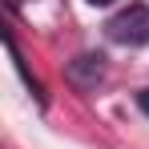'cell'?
Returning <instances> with one entry per match:
<instances>
[{
  "label": "cell",
  "instance_id": "6da1fadb",
  "mask_svg": "<svg viewBox=\"0 0 149 149\" xmlns=\"http://www.w3.org/2000/svg\"><path fill=\"white\" fill-rule=\"evenodd\" d=\"M109 36L117 45H129V49L149 45V8L145 4H129L125 12H117L109 20Z\"/></svg>",
  "mask_w": 149,
  "mask_h": 149
},
{
  "label": "cell",
  "instance_id": "7a4b0ae2",
  "mask_svg": "<svg viewBox=\"0 0 149 149\" xmlns=\"http://www.w3.org/2000/svg\"><path fill=\"white\" fill-rule=\"evenodd\" d=\"M101 77H105V65H101V56H93V52L77 56L73 65H69V81H73L77 89H97Z\"/></svg>",
  "mask_w": 149,
  "mask_h": 149
},
{
  "label": "cell",
  "instance_id": "277c9868",
  "mask_svg": "<svg viewBox=\"0 0 149 149\" xmlns=\"http://www.w3.org/2000/svg\"><path fill=\"white\" fill-rule=\"evenodd\" d=\"M89 4H97V8H105V4H113V0H89Z\"/></svg>",
  "mask_w": 149,
  "mask_h": 149
},
{
  "label": "cell",
  "instance_id": "3957f363",
  "mask_svg": "<svg viewBox=\"0 0 149 149\" xmlns=\"http://www.w3.org/2000/svg\"><path fill=\"white\" fill-rule=\"evenodd\" d=\"M137 105H141V113H149V89H141V93H137Z\"/></svg>",
  "mask_w": 149,
  "mask_h": 149
}]
</instances>
